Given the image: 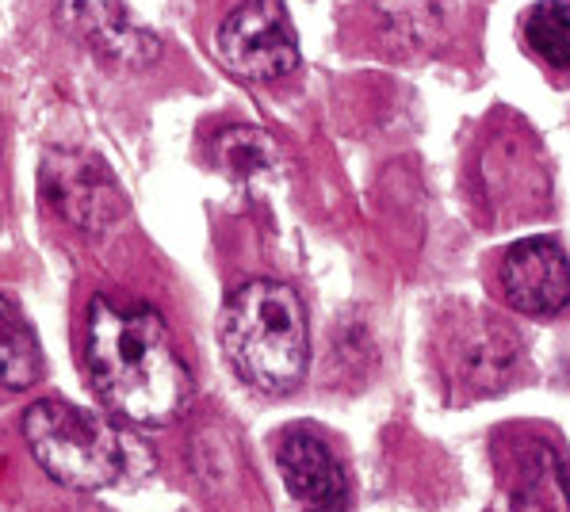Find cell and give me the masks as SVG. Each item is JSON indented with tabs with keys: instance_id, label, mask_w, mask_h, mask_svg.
I'll list each match as a JSON object with an SVG mask.
<instances>
[{
	"instance_id": "obj_10",
	"label": "cell",
	"mask_w": 570,
	"mask_h": 512,
	"mask_svg": "<svg viewBox=\"0 0 570 512\" xmlns=\"http://www.w3.org/2000/svg\"><path fill=\"white\" fill-rule=\"evenodd\" d=\"M42 378V348L23 314L0 295V386L28 391Z\"/></svg>"
},
{
	"instance_id": "obj_1",
	"label": "cell",
	"mask_w": 570,
	"mask_h": 512,
	"mask_svg": "<svg viewBox=\"0 0 570 512\" xmlns=\"http://www.w3.org/2000/svg\"><path fill=\"white\" fill-rule=\"evenodd\" d=\"M85 367L100 402L127 425L161 429L191 398V375L154 306L96 298L85 325Z\"/></svg>"
},
{
	"instance_id": "obj_6",
	"label": "cell",
	"mask_w": 570,
	"mask_h": 512,
	"mask_svg": "<svg viewBox=\"0 0 570 512\" xmlns=\"http://www.w3.org/2000/svg\"><path fill=\"white\" fill-rule=\"evenodd\" d=\"M276 466L303 512H348L353 501L348 471L322 436L306 429L284 432L276 444Z\"/></svg>"
},
{
	"instance_id": "obj_9",
	"label": "cell",
	"mask_w": 570,
	"mask_h": 512,
	"mask_svg": "<svg viewBox=\"0 0 570 512\" xmlns=\"http://www.w3.org/2000/svg\"><path fill=\"white\" fill-rule=\"evenodd\" d=\"M513 512H570V482L548 444H532L517 466L510 493Z\"/></svg>"
},
{
	"instance_id": "obj_3",
	"label": "cell",
	"mask_w": 570,
	"mask_h": 512,
	"mask_svg": "<svg viewBox=\"0 0 570 512\" xmlns=\"http://www.w3.org/2000/svg\"><path fill=\"white\" fill-rule=\"evenodd\" d=\"M23 436L35 463L69 490H111L154 466L127 429L61 398L35 402L23 413Z\"/></svg>"
},
{
	"instance_id": "obj_7",
	"label": "cell",
	"mask_w": 570,
	"mask_h": 512,
	"mask_svg": "<svg viewBox=\"0 0 570 512\" xmlns=\"http://www.w3.org/2000/svg\"><path fill=\"white\" fill-rule=\"evenodd\" d=\"M61 20L85 47L116 66H146L161 50V42L135 23L122 0H61Z\"/></svg>"
},
{
	"instance_id": "obj_5",
	"label": "cell",
	"mask_w": 570,
	"mask_h": 512,
	"mask_svg": "<svg viewBox=\"0 0 570 512\" xmlns=\"http://www.w3.org/2000/svg\"><path fill=\"white\" fill-rule=\"evenodd\" d=\"M498 284L513 311L529 317H556L570 303V260L551 237H524L505 249Z\"/></svg>"
},
{
	"instance_id": "obj_4",
	"label": "cell",
	"mask_w": 570,
	"mask_h": 512,
	"mask_svg": "<svg viewBox=\"0 0 570 512\" xmlns=\"http://www.w3.org/2000/svg\"><path fill=\"white\" fill-rule=\"evenodd\" d=\"M218 55L245 81H279L299 66V39L284 0H242L218 28Z\"/></svg>"
},
{
	"instance_id": "obj_2",
	"label": "cell",
	"mask_w": 570,
	"mask_h": 512,
	"mask_svg": "<svg viewBox=\"0 0 570 512\" xmlns=\"http://www.w3.org/2000/svg\"><path fill=\"white\" fill-rule=\"evenodd\" d=\"M223 352L249 386L287 394L303 383L311 360V329L299 291L279 279H249L226 298Z\"/></svg>"
},
{
	"instance_id": "obj_8",
	"label": "cell",
	"mask_w": 570,
	"mask_h": 512,
	"mask_svg": "<svg viewBox=\"0 0 570 512\" xmlns=\"http://www.w3.org/2000/svg\"><path fill=\"white\" fill-rule=\"evenodd\" d=\"M89 165H92V157H85V154L50 157V169H58V173H47V191L55 196V207L66 218H73V223L85 229H100L122 210V199H119L116 184H111L108 169L100 165L96 176H89Z\"/></svg>"
},
{
	"instance_id": "obj_11",
	"label": "cell",
	"mask_w": 570,
	"mask_h": 512,
	"mask_svg": "<svg viewBox=\"0 0 570 512\" xmlns=\"http://www.w3.org/2000/svg\"><path fill=\"white\" fill-rule=\"evenodd\" d=\"M524 42L543 66L570 69V4L563 0H540L524 16Z\"/></svg>"
}]
</instances>
